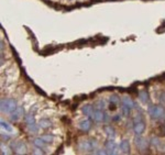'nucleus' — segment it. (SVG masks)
Listing matches in <instances>:
<instances>
[{
  "instance_id": "24",
  "label": "nucleus",
  "mask_w": 165,
  "mask_h": 155,
  "mask_svg": "<svg viewBox=\"0 0 165 155\" xmlns=\"http://www.w3.org/2000/svg\"><path fill=\"white\" fill-rule=\"evenodd\" d=\"M110 101H111V102H113V103H117V102H119V98L117 97L116 95H113V96H111V97H110Z\"/></svg>"
},
{
  "instance_id": "12",
  "label": "nucleus",
  "mask_w": 165,
  "mask_h": 155,
  "mask_svg": "<svg viewBox=\"0 0 165 155\" xmlns=\"http://www.w3.org/2000/svg\"><path fill=\"white\" fill-rule=\"evenodd\" d=\"M32 143H33V145H34L35 147H38V149H40V150H45V147H46L45 146V144L46 143H45V142H44L41 138L34 139Z\"/></svg>"
},
{
  "instance_id": "22",
  "label": "nucleus",
  "mask_w": 165,
  "mask_h": 155,
  "mask_svg": "<svg viewBox=\"0 0 165 155\" xmlns=\"http://www.w3.org/2000/svg\"><path fill=\"white\" fill-rule=\"evenodd\" d=\"M121 110H122V113H123L125 115H130L131 108H129L128 106H125V105H122Z\"/></svg>"
},
{
  "instance_id": "2",
  "label": "nucleus",
  "mask_w": 165,
  "mask_h": 155,
  "mask_svg": "<svg viewBox=\"0 0 165 155\" xmlns=\"http://www.w3.org/2000/svg\"><path fill=\"white\" fill-rule=\"evenodd\" d=\"M17 102L13 99H2L1 100V111L3 113H12L17 109Z\"/></svg>"
},
{
  "instance_id": "6",
  "label": "nucleus",
  "mask_w": 165,
  "mask_h": 155,
  "mask_svg": "<svg viewBox=\"0 0 165 155\" xmlns=\"http://www.w3.org/2000/svg\"><path fill=\"white\" fill-rule=\"evenodd\" d=\"M12 147H13V150H15V152L17 153V154H24V153H26V144H24L23 142H21V141L12 144Z\"/></svg>"
},
{
  "instance_id": "15",
  "label": "nucleus",
  "mask_w": 165,
  "mask_h": 155,
  "mask_svg": "<svg viewBox=\"0 0 165 155\" xmlns=\"http://www.w3.org/2000/svg\"><path fill=\"white\" fill-rule=\"evenodd\" d=\"M105 132L107 133L108 136H110V138H115V135H116V131H115V129H113L111 126H106L104 128Z\"/></svg>"
},
{
  "instance_id": "13",
  "label": "nucleus",
  "mask_w": 165,
  "mask_h": 155,
  "mask_svg": "<svg viewBox=\"0 0 165 155\" xmlns=\"http://www.w3.org/2000/svg\"><path fill=\"white\" fill-rule=\"evenodd\" d=\"M120 149H121V151L123 153H130V143H129V141L128 140H123L121 141V143H120Z\"/></svg>"
},
{
  "instance_id": "3",
  "label": "nucleus",
  "mask_w": 165,
  "mask_h": 155,
  "mask_svg": "<svg viewBox=\"0 0 165 155\" xmlns=\"http://www.w3.org/2000/svg\"><path fill=\"white\" fill-rule=\"evenodd\" d=\"M144 130H145V122L143 121V119H142L141 115H136V118H134V124H133L134 133H136V135H139L144 132Z\"/></svg>"
},
{
  "instance_id": "26",
  "label": "nucleus",
  "mask_w": 165,
  "mask_h": 155,
  "mask_svg": "<svg viewBox=\"0 0 165 155\" xmlns=\"http://www.w3.org/2000/svg\"><path fill=\"white\" fill-rule=\"evenodd\" d=\"M1 138H2V140H9V139H10V135H8V134L6 135V133L2 131V133H1Z\"/></svg>"
},
{
  "instance_id": "17",
  "label": "nucleus",
  "mask_w": 165,
  "mask_h": 155,
  "mask_svg": "<svg viewBox=\"0 0 165 155\" xmlns=\"http://www.w3.org/2000/svg\"><path fill=\"white\" fill-rule=\"evenodd\" d=\"M81 111H83V113H84L85 115H93V112H94V109L90 105H86V106L83 107Z\"/></svg>"
},
{
  "instance_id": "20",
  "label": "nucleus",
  "mask_w": 165,
  "mask_h": 155,
  "mask_svg": "<svg viewBox=\"0 0 165 155\" xmlns=\"http://www.w3.org/2000/svg\"><path fill=\"white\" fill-rule=\"evenodd\" d=\"M41 139H42L45 143H52L53 140H54V138H53L51 134H43L42 136H41Z\"/></svg>"
},
{
  "instance_id": "8",
  "label": "nucleus",
  "mask_w": 165,
  "mask_h": 155,
  "mask_svg": "<svg viewBox=\"0 0 165 155\" xmlns=\"http://www.w3.org/2000/svg\"><path fill=\"white\" fill-rule=\"evenodd\" d=\"M106 146V151H107V154H115L116 153V144L112 140H109L106 142L105 144Z\"/></svg>"
},
{
  "instance_id": "21",
  "label": "nucleus",
  "mask_w": 165,
  "mask_h": 155,
  "mask_svg": "<svg viewBox=\"0 0 165 155\" xmlns=\"http://www.w3.org/2000/svg\"><path fill=\"white\" fill-rule=\"evenodd\" d=\"M24 122H26L28 126H29V124H32V123H35L34 117L32 115H26V117H24Z\"/></svg>"
},
{
  "instance_id": "11",
  "label": "nucleus",
  "mask_w": 165,
  "mask_h": 155,
  "mask_svg": "<svg viewBox=\"0 0 165 155\" xmlns=\"http://www.w3.org/2000/svg\"><path fill=\"white\" fill-rule=\"evenodd\" d=\"M90 128H91V122H90V120H83L79 122V129L81 130V131H84V132H87V131H89Z\"/></svg>"
},
{
  "instance_id": "7",
  "label": "nucleus",
  "mask_w": 165,
  "mask_h": 155,
  "mask_svg": "<svg viewBox=\"0 0 165 155\" xmlns=\"http://www.w3.org/2000/svg\"><path fill=\"white\" fill-rule=\"evenodd\" d=\"M91 118L94 119L95 122L99 123V122H102V119H104V112L100 109H96L94 110L93 115H91Z\"/></svg>"
},
{
  "instance_id": "25",
  "label": "nucleus",
  "mask_w": 165,
  "mask_h": 155,
  "mask_svg": "<svg viewBox=\"0 0 165 155\" xmlns=\"http://www.w3.org/2000/svg\"><path fill=\"white\" fill-rule=\"evenodd\" d=\"M110 120V117L107 115V113H104V119H102V122L104 123H107V122H109Z\"/></svg>"
},
{
  "instance_id": "27",
  "label": "nucleus",
  "mask_w": 165,
  "mask_h": 155,
  "mask_svg": "<svg viewBox=\"0 0 165 155\" xmlns=\"http://www.w3.org/2000/svg\"><path fill=\"white\" fill-rule=\"evenodd\" d=\"M99 108H100V109H101V108H105V106H106V103H105V101L104 100H100L99 101Z\"/></svg>"
},
{
  "instance_id": "23",
  "label": "nucleus",
  "mask_w": 165,
  "mask_h": 155,
  "mask_svg": "<svg viewBox=\"0 0 165 155\" xmlns=\"http://www.w3.org/2000/svg\"><path fill=\"white\" fill-rule=\"evenodd\" d=\"M151 144H152L154 147H157L160 145V140L157 138H155V136H154V138L151 139Z\"/></svg>"
},
{
  "instance_id": "19",
  "label": "nucleus",
  "mask_w": 165,
  "mask_h": 155,
  "mask_svg": "<svg viewBox=\"0 0 165 155\" xmlns=\"http://www.w3.org/2000/svg\"><path fill=\"white\" fill-rule=\"evenodd\" d=\"M39 129H40V126H39V124L32 123V124H29V126H28V130H29L31 133H38Z\"/></svg>"
},
{
  "instance_id": "16",
  "label": "nucleus",
  "mask_w": 165,
  "mask_h": 155,
  "mask_svg": "<svg viewBox=\"0 0 165 155\" xmlns=\"http://www.w3.org/2000/svg\"><path fill=\"white\" fill-rule=\"evenodd\" d=\"M1 128H2V130L7 131V133L13 132V128H12L8 122H6V121H3V120H1Z\"/></svg>"
},
{
  "instance_id": "4",
  "label": "nucleus",
  "mask_w": 165,
  "mask_h": 155,
  "mask_svg": "<svg viewBox=\"0 0 165 155\" xmlns=\"http://www.w3.org/2000/svg\"><path fill=\"white\" fill-rule=\"evenodd\" d=\"M134 142H136V147H138L139 150H141V151H144V150L148 147V141L145 140L144 138L140 136V134L136 136V139H134Z\"/></svg>"
},
{
  "instance_id": "18",
  "label": "nucleus",
  "mask_w": 165,
  "mask_h": 155,
  "mask_svg": "<svg viewBox=\"0 0 165 155\" xmlns=\"http://www.w3.org/2000/svg\"><path fill=\"white\" fill-rule=\"evenodd\" d=\"M139 97H140V99H141V101H143L144 103H146V102L149 101L148 91H145V90H143V91H140V92H139Z\"/></svg>"
},
{
  "instance_id": "10",
  "label": "nucleus",
  "mask_w": 165,
  "mask_h": 155,
  "mask_svg": "<svg viewBox=\"0 0 165 155\" xmlns=\"http://www.w3.org/2000/svg\"><path fill=\"white\" fill-rule=\"evenodd\" d=\"M79 149L81 151H89V150L94 149V143L89 142V141H81L79 143Z\"/></svg>"
},
{
  "instance_id": "14",
  "label": "nucleus",
  "mask_w": 165,
  "mask_h": 155,
  "mask_svg": "<svg viewBox=\"0 0 165 155\" xmlns=\"http://www.w3.org/2000/svg\"><path fill=\"white\" fill-rule=\"evenodd\" d=\"M39 126H40L41 129H47L49 126H52V123H51V121L47 120V119H41V120L39 121Z\"/></svg>"
},
{
  "instance_id": "1",
  "label": "nucleus",
  "mask_w": 165,
  "mask_h": 155,
  "mask_svg": "<svg viewBox=\"0 0 165 155\" xmlns=\"http://www.w3.org/2000/svg\"><path fill=\"white\" fill-rule=\"evenodd\" d=\"M148 113L150 117L154 120H160V119L164 118L165 110L163 107L161 106H151L148 109Z\"/></svg>"
},
{
  "instance_id": "5",
  "label": "nucleus",
  "mask_w": 165,
  "mask_h": 155,
  "mask_svg": "<svg viewBox=\"0 0 165 155\" xmlns=\"http://www.w3.org/2000/svg\"><path fill=\"white\" fill-rule=\"evenodd\" d=\"M24 115V109L22 107H17V109L12 112L11 115H10V119L11 121H18L20 118H22Z\"/></svg>"
},
{
  "instance_id": "9",
  "label": "nucleus",
  "mask_w": 165,
  "mask_h": 155,
  "mask_svg": "<svg viewBox=\"0 0 165 155\" xmlns=\"http://www.w3.org/2000/svg\"><path fill=\"white\" fill-rule=\"evenodd\" d=\"M121 103L122 105H125V106H128L129 108H136V103L134 102L130 97H128V96H125V97L121 99Z\"/></svg>"
}]
</instances>
